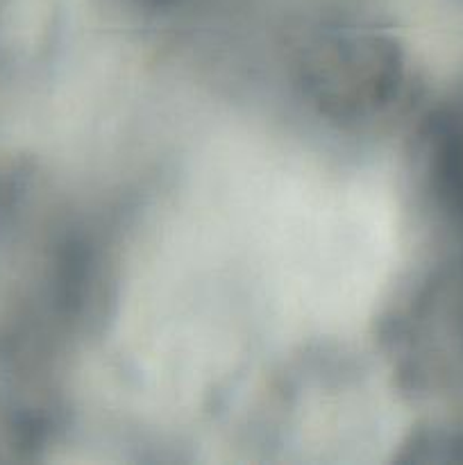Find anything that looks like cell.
Listing matches in <instances>:
<instances>
[{
    "label": "cell",
    "instance_id": "obj_1",
    "mask_svg": "<svg viewBox=\"0 0 463 465\" xmlns=\"http://www.w3.org/2000/svg\"><path fill=\"white\" fill-rule=\"evenodd\" d=\"M395 59L377 39H334L322 45L316 82L334 100L372 103L393 77Z\"/></svg>",
    "mask_w": 463,
    "mask_h": 465
}]
</instances>
